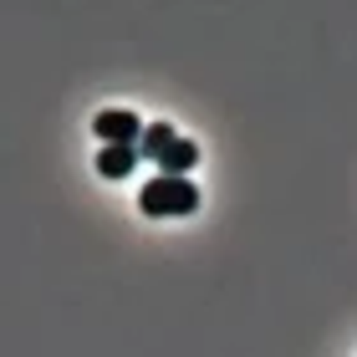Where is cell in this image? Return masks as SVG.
<instances>
[{"label": "cell", "mask_w": 357, "mask_h": 357, "mask_svg": "<svg viewBox=\"0 0 357 357\" xmlns=\"http://www.w3.org/2000/svg\"><path fill=\"white\" fill-rule=\"evenodd\" d=\"M138 209L153 220H169V215H194L199 209V189L189 184V178H164L153 174L149 184L138 189Z\"/></svg>", "instance_id": "1"}, {"label": "cell", "mask_w": 357, "mask_h": 357, "mask_svg": "<svg viewBox=\"0 0 357 357\" xmlns=\"http://www.w3.org/2000/svg\"><path fill=\"white\" fill-rule=\"evenodd\" d=\"M92 128H97V138H102V149H112V143L138 149V138H143V123H138L128 107H102V112L92 118Z\"/></svg>", "instance_id": "2"}, {"label": "cell", "mask_w": 357, "mask_h": 357, "mask_svg": "<svg viewBox=\"0 0 357 357\" xmlns=\"http://www.w3.org/2000/svg\"><path fill=\"white\" fill-rule=\"evenodd\" d=\"M199 164V149H194L189 138H174L169 149H164V158H158V169H164V178H189V169Z\"/></svg>", "instance_id": "3"}, {"label": "cell", "mask_w": 357, "mask_h": 357, "mask_svg": "<svg viewBox=\"0 0 357 357\" xmlns=\"http://www.w3.org/2000/svg\"><path fill=\"white\" fill-rule=\"evenodd\" d=\"M133 164H138V149H123V143L97 149V174H102V178H128Z\"/></svg>", "instance_id": "4"}, {"label": "cell", "mask_w": 357, "mask_h": 357, "mask_svg": "<svg viewBox=\"0 0 357 357\" xmlns=\"http://www.w3.org/2000/svg\"><path fill=\"white\" fill-rule=\"evenodd\" d=\"M174 138H178L174 123H149V128H143V138H138V158H153V164H158Z\"/></svg>", "instance_id": "5"}]
</instances>
